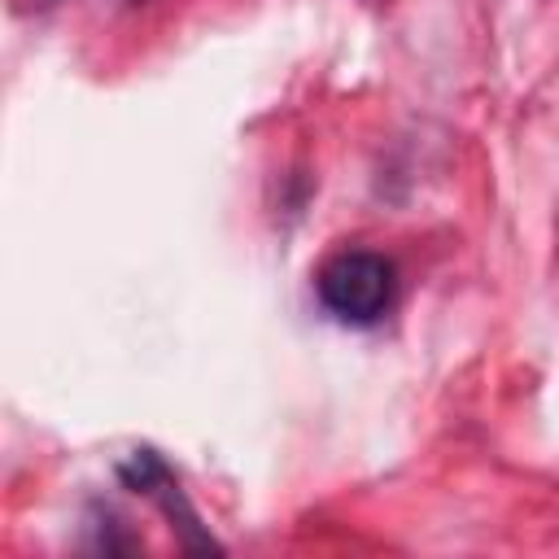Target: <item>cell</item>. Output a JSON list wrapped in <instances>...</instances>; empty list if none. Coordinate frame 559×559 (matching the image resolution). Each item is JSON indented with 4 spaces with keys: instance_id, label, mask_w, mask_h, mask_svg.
<instances>
[{
    "instance_id": "cell-1",
    "label": "cell",
    "mask_w": 559,
    "mask_h": 559,
    "mask_svg": "<svg viewBox=\"0 0 559 559\" xmlns=\"http://www.w3.org/2000/svg\"><path fill=\"white\" fill-rule=\"evenodd\" d=\"M393 288H397L393 262L371 249H345V253L328 258L314 275V293H319L323 310L354 328L376 323L393 306Z\"/></svg>"
}]
</instances>
